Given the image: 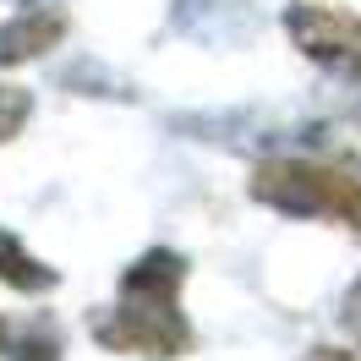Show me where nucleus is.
Instances as JSON below:
<instances>
[{"label":"nucleus","instance_id":"1","mask_svg":"<svg viewBox=\"0 0 361 361\" xmlns=\"http://www.w3.org/2000/svg\"><path fill=\"white\" fill-rule=\"evenodd\" d=\"M257 192L285 208L339 214L350 230H361V180L350 176H329V170H312V164H274V170H263Z\"/></svg>","mask_w":361,"mask_h":361},{"label":"nucleus","instance_id":"2","mask_svg":"<svg viewBox=\"0 0 361 361\" xmlns=\"http://www.w3.org/2000/svg\"><path fill=\"white\" fill-rule=\"evenodd\" d=\"M295 39L312 49V55H329V61H339V66L361 71V23L356 17H345V11H323V6H301L290 17Z\"/></svg>","mask_w":361,"mask_h":361},{"label":"nucleus","instance_id":"3","mask_svg":"<svg viewBox=\"0 0 361 361\" xmlns=\"http://www.w3.org/2000/svg\"><path fill=\"white\" fill-rule=\"evenodd\" d=\"M61 33V17H49V11H27L23 23H11L0 33V61H23V55H39Z\"/></svg>","mask_w":361,"mask_h":361},{"label":"nucleus","instance_id":"4","mask_svg":"<svg viewBox=\"0 0 361 361\" xmlns=\"http://www.w3.org/2000/svg\"><path fill=\"white\" fill-rule=\"evenodd\" d=\"M23 110H27V104H23V93H17V88H0V137L11 132L17 121H23Z\"/></svg>","mask_w":361,"mask_h":361},{"label":"nucleus","instance_id":"5","mask_svg":"<svg viewBox=\"0 0 361 361\" xmlns=\"http://www.w3.org/2000/svg\"><path fill=\"white\" fill-rule=\"evenodd\" d=\"M312 361H356V356H339V350H317Z\"/></svg>","mask_w":361,"mask_h":361}]
</instances>
